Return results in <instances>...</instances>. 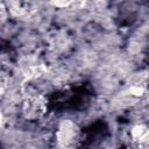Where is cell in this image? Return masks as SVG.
Returning a JSON list of instances; mask_svg holds the SVG:
<instances>
[{
    "mask_svg": "<svg viewBox=\"0 0 149 149\" xmlns=\"http://www.w3.org/2000/svg\"><path fill=\"white\" fill-rule=\"evenodd\" d=\"M79 135H80V130L78 125L74 121L66 119L59 122L57 130L55 133V139L58 147L69 148L74 146V143L79 139Z\"/></svg>",
    "mask_w": 149,
    "mask_h": 149,
    "instance_id": "6da1fadb",
    "label": "cell"
},
{
    "mask_svg": "<svg viewBox=\"0 0 149 149\" xmlns=\"http://www.w3.org/2000/svg\"><path fill=\"white\" fill-rule=\"evenodd\" d=\"M47 106H48L47 99L41 94H36L29 97L23 102V113L27 119L30 120L38 119L42 115H44V113L47 112Z\"/></svg>",
    "mask_w": 149,
    "mask_h": 149,
    "instance_id": "7a4b0ae2",
    "label": "cell"
},
{
    "mask_svg": "<svg viewBox=\"0 0 149 149\" xmlns=\"http://www.w3.org/2000/svg\"><path fill=\"white\" fill-rule=\"evenodd\" d=\"M48 71L47 65L40 61H33L26 64L22 69V76L26 80H35L41 78Z\"/></svg>",
    "mask_w": 149,
    "mask_h": 149,
    "instance_id": "3957f363",
    "label": "cell"
},
{
    "mask_svg": "<svg viewBox=\"0 0 149 149\" xmlns=\"http://www.w3.org/2000/svg\"><path fill=\"white\" fill-rule=\"evenodd\" d=\"M130 139L139 146L149 143V126L144 123H136L130 129Z\"/></svg>",
    "mask_w": 149,
    "mask_h": 149,
    "instance_id": "277c9868",
    "label": "cell"
},
{
    "mask_svg": "<svg viewBox=\"0 0 149 149\" xmlns=\"http://www.w3.org/2000/svg\"><path fill=\"white\" fill-rule=\"evenodd\" d=\"M128 92L134 98H142L146 94H148V88L146 85H143L141 83H136V84H133L129 86Z\"/></svg>",
    "mask_w": 149,
    "mask_h": 149,
    "instance_id": "5b68a950",
    "label": "cell"
},
{
    "mask_svg": "<svg viewBox=\"0 0 149 149\" xmlns=\"http://www.w3.org/2000/svg\"><path fill=\"white\" fill-rule=\"evenodd\" d=\"M50 5L56 8H68L72 6L73 0H49Z\"/></svg>",
    "mask_w": 149,
    "mask_h": 149,
    "instance_id": "8992f818",
    "label": "cell"
}]
</instances>
